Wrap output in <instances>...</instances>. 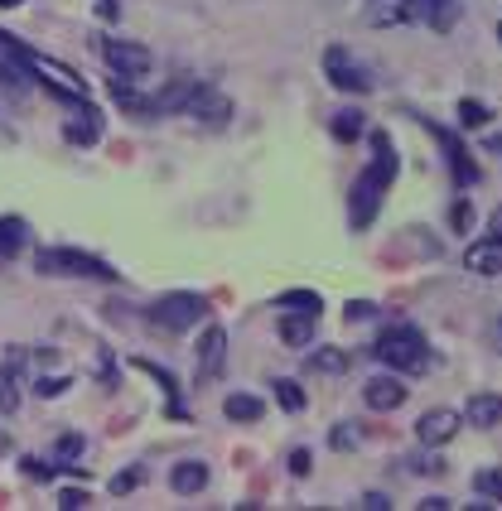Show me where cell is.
Returning a JSON list of instances; mask_svg holds the SVG:
<instances>
[{
    "label": "cell",
    "mask_w": 502,
    "mask_h": 511,
    "mask_svg": "<svg viewBox=\"0 0 502 511\" xmlns=\"http://www.w3.org/2000/svg\"><path fill=\"white\" fill-rule=\"evenodd\" d=\"M20 367H25L20 348H10L5 357H0V415L20 411Z\"/></svg>",
    "instance_id": "13"
},
{
    "label": "cell",
    "mask_w": 502,
    "mask_h": 511,
    "mask_svg": "<svg viewBox=\"0 0 502 511\" xmlns=\"http://www.w3.org/2000/svg\"><path fill=\"white\" fill-rule=\"evenodd\" d=\"M488 236H502V208L488 217Z\"/></svg>",
    "instance_id": "45"
},
{
    "label": "cell",
    "mask_w": 502,
    "mask_h": 511,
    "mask_svg": "<svg viewBox=\"0 0 502 511\" xmlns=\"http://www.w3.org/2000/svg\"><path fill=\"white\" fill-rule=\"evenodd\" d=\"M464 420L478 424V430H493V424H502V396H497V391H478V396H468Z\"/></svg>",
    "instance_id": "19"
},
{
    "label": "cell",
    "mask_w": 502,
    "mask_h": 511,
    "mask_svg": "<svg viewBox=\"0 0 502 511\" xmlns=\"http://www.w3.org/2000/svg\"><path fill=\"white\" fill-rule=\"evenodd\" d=\"M145 478H150V473H145V464H126V468H121V473H116V478L107 483V492H111V497H126V492L145 487Z\"/></svg>",
    "instance_id": "28"
},
{
    "label": "cell",
    "mask_w": 502,
    "mask_h": 511,
    "mask_svg": "<svg viewBox=\"0 0 502 511\" xmlns=\"http://www.w3.org/2000/svg\"><path fill=\"white\" fill-rule=\"evenodd\" d=\"M88 502H92V497H88L82 487H63V492H58V506H63V511H78V506H88Z\"/></svg>",
    "instance_id": "39"
},
{
    "label": "cell",
    "mask_w": 502,
    "mask_h": 511,
    "mask_svg": "<svg viewBox=\"0 0 502 511\" xmlns=\"http://www.w3.org/2000/svg\"><path fill=\"white\" fill-rule=\"evenodd\" d=\"M223 357H227V328L223 323H208L204 338H198V377L223 371Z\"/></svg>",
    "instance_id": "14"
},
{
    "label": "cell",
    "mask_w": 502,
    "mask_h": 511,
    "mask_svg": "<svg viewBox=\"0 0 502 511\" xmlns=\"http://www.w3.org/2000/svg\"><path fill=\"white\" fill-rule=\"evenodd\" d=\"M35 48H25L15 34L0 29V88H10V92H25V88H35Z\"/></svg>",
    "instance_id": "6"
},
{
    "label": "cell",
    "mask_w": 502,
    "mask_h": 511,
    "mask_svg": "<svg viewBox=\"0 0 502 511\" xmlns=\"http://www.w3.org/2000/svg\"><path fill=\"white\" fill-rule=\"evenodd\" d=\"M474 492H478L483 502L502 506V468H478L474 473Z\"/></svg>",
    "instance_id": "29"
},
{
    "label": "cell",
    "mask_w": 502,
    "mask_h": 511,
    "mask_svg": "<svg viewBox=\"0 0 502 511\" xmlns=\"http://www.w3.org/2000/svg\"><path fill=\"white\" fill-rule=\"evenodd\" d=\"M97 15H102V20H116V5L111 0H97Z\"/></svg>",
    "instance_id": "44"
},
{
    "label": "cell",
    "mask_w": 502,
    "mask_h": 511,
    "mask_svg": "<svg viewBox=\"0 0 502 511\" xmlns=\"http://www.w3.org/2000/svg\"><path fill=\"white\" fill-rule=\"evenodd\" d=\"M68 386H73L68 377H39V381H35V391H39V396H44V401H54V396H63V391H68Z\"/></svg>",
    "instance_id": "36"
},
{
    "label": "cell",
    "mask_w": 502,
    "mask_h": 511,
    "mask_svg": "<svg viewBox=\"0 0 502 511\" xmlns=\"http://www.w3.org/2000/svg\"><path fill=\"white\" fill-rule=\"evenodd\" d=\"M286 468H290V478H309V468H314V454H309V449H290Z\"/></svg>",
    "instance_id": "35"
},
{
    "label": "cell",
    "mask_w": 502,
    "mask_h": 511,
    "mask_svg": "<svg viewBox=\"0 0 502 511\" xmlns=\"http://www.w3.org/2000/svg\"><path fill=\"white\" fill-rule=\"evenodd\" d=\"M193 88H198L193 78H174V82H164V88L155 92V111H160V116H174V111L183 116V111H189Z\"/></svg>",
    "instance_id": "20"
},
{
    "label": "cell",
    "mask_w": 502,
    "mask_h": 511,
    "mask_svg": "<svg viewBox=\"0 0 502 511\" xmlns=\"http://www.w3.org/2000/svg\"><path fill=\"white\" fill-rule=\"evenodd\" d=\"M406 464V473H415V478H440V473H449V464L440 454H411V458H401Z\"/></svg>",
    "instance_id": "32"
},
{
    "label": "cell",
    "mask_w": 502,
    "mask_h": 511,
    "mask_svg": "<svg viewBox=\"0 0 502 511\" xmlns=\"http://www.w3.org/2000/svg\"><path fill=\"white\" fill-rule=\"evenodd\" d=\"M329 130L339 135V141H358V135H367V116L358 107H339L329 116Z\"/></svg>",
    "instance_id": "23"
},
{
    "label": "cell",
    "mask_w": 502,
    "mask_h": 511,
    "mask_svg": "<svg viewBox=\"0 0 502 511\" xmlns=\"http://www.w3.org/2000/svg\"><path fill=\"white\" fill-rule=\"evenodd\" d=\"M88 449V439H82L78 430H68V434H58V444H54V464H73V458Z\"/></svg>",
    "instance_id": "33"
},
{
    "label": "cell",
    "mask_w": 502,
    "mask_h": 511,
    "mask_svg": "<svg viewBox=\"0 0 502 511\" xmlns=\"http://www.w3.org/2000/svg\"><path fill=\"white\" fill-rule=\"evenodd\" d=\"M362 506H367V511H387V506H392V497H382V492H367Z\"/></svg>",
    "instance_id": "41"
},
{
    "label": "cell",
    "mask_w": 502,
    "mask_h": 511,
    "mask_svg": "<svg viewBox=\"0 0 502 511\" xmlns=\"http://www.w3.org/2000/svg\"><path fill=\"white\" fill-rule=\"evenodd\" d=\"M314 333H319V314H280V343L286 348H314Z\"/></svg>",
    "instance_id": "16"
},
{
    "label": "cell",
    "mask_w": 502,
    "mask_h": 511,
    "mask_svg": "<svg viewBox=\"0 0 502 511\" xmlns=\"http://www.w3.org/2000/svg\"><path fill=\"white\" fill-rule=\"evenodd\" d=\"M25 242H29V227L20 223V217H0V261H10Z\"/></svg>",
    "instance_id": "25"
},
{
    "label": "cell",
    "mask_w": 502,
    "mask_h": 511,
    "mask_svg": "<svg viewBox=\"0 0 502 511\" xmlns=\"http://www.w3.org/2000/svg\"><path fill=\"white\" fill-rule=\"evenodd\" d=\"M111 97L121 101V111H131V116H141V121H155V97H145L141 88H131V78H116L111 73Z\"/></svg>",
    "instance_id": "17"
},
{
    "label": "cell",
    "mask_w": 502,
    "mask_h": 511,
    "mask_svg": "<svg viewBox=\"0 0 502 511\" xmlns=\"http://www.w3.org/2000/svg\"><path fill=\"white\" fill-rule=\"evenodd\" d=\"M464 270L474 276H502V236H483L464 251Z\"/></svg>",
    "instance_id": "15"
},
{
    "label": "cell",
    "mask_w": 502,
    "mask_h": 511,
    "mask_svg": "<svg viewBox=\"0 0 502 511\" xmlns=\"http://www.w3.org/2000/svg\"><path fill=\"white\" fill-rule=\"evenodd\" d=\"M183 116H193V121H204V126H227L232 121V97L223 88H208V82H198L193 97H189V111Z\"/></svg>",
    "instance_id": "9"
},
{
    "label": "cell",
    "mask_w": 502,
    "mask_h": 511,
    "mask_svg": "<svg viewBox=\"0 0 502 511\" xmlns=\"http://www.w3.org/2000/svg\"><path fill=\"white\" fill-rule=\"evenodd\" d=\"M35 270L39 276H78V280H121V270L111 261L78 246H39L35 251Z\"/></svg>",
    "instance_id": "3"
},
{
    "label": "cell",
    "mask_w": 502,
    "mask_h": 511,
    "mask_svg": "<svg viewBox=\"0 0 502 511\" xmlns=\"http://www.w3.org/2000/svg\"><path fill=\"white\" fill-rule=\"evenodd\" d=\"M449 223H455V232H474V208H468V198H459V203H455Z\"/></svg>",
    "instance_id": "37"
},
{
    "label": "cell",
    "mask_w": 502,
    "mask_h": 511,
    "mask_svg": "<svg viewBox=\"0 0 502 511\" xmlns=\"http://www.w3.org/2000/svg\"><path fill=\"white\" fill-rule=\"evenodd\" d=\"M358 444H362V424H348L343 420L339 430L329 434V449H358Z\"/></svg>",
    "instance_id": "34"
},
{
    "label": "cell",
    "mask_w": 502,
    "mask_h": 511,
    "mask_svg": "<svg viewBox=\"0 0 502 511\" xmlns=\"http://www.w3.org/2000/svg\"><path fill=\"white\" fill-rule=\"evenodd\" d=\"M372 314H377V304H362V299H353L343 318H348V323H362V318H372Z\"/></svg>",
    "instance_id": "40"
},
{
    "label": "cell",
    "mask_w": 502,
    "mask_h": 511,
    "mask_svg": "<svg viewBox=\"0 0 502 511\" xmlns=\"http://www.w3.org/2000/svg\"><path fill=\"white\" fill-rule=\"evenodd\" d=\"M372 357L387 362L392 371H401V377H421V371L430 367V343H425V333L415 328V323H392V328L377 333Z\"/></svg>",
    "instance_id": "2"
},
{
    "label": "cell",
    "mask_w": 502,
    "mask_h": 511,
    "mask_svg": "<svg viewBox=\"0 0 502 511\" xmlns=\"http://www.w3.org/2000/svg\"><path fill=\"white\" fill-rule=\"evenodd\" d=\"M406 381L401 377H367L362 386V401H367V411H396V405H406Z\"/></svg>",
    "instance_id": "12"
},
{
    "label": "cell",
    "mask_w": 502,
    "mask_h": 511,
    "mask_svg": "<svg viewBox=\"0 0 502 511\" xmlns=\"http://www.w3.org/2000/svg\"><path fill=\"white\" fill-rule=\"evenodd\" d=\"M488 338H493V348H497V352H502V314H497V318H493V323H488Z\"/></svg>",
    "instance_id": "42"
},
{
    "label": "cell",
    "mask_w": 502,
    "mask_h": 511,
    "mask_svg": "<svg viewBox=\"0 0 502 511\" xmlns=\"http://www.w3.org/2000/svg\"><path fill=\"white\" fill-rule=\"evenodd\" d=\"M68 468H78V464H44V458H35V454L20 458V473H25V478H35V483H54L58 473H68Z\"/></svg>",
    "instance_id": "27"
},
{
    "label": "cell",
    "mask_w": 502,
    "mask_h": 511,
    "mask_svg": "<svg viewBox=\"0 0 502 511\" xmlns=\"http://www.w3.org/2000/svg\"><path fill=\"white\" fill-rule=\"evenodd\" d=\"M102 58L116 78H145L155 68V54L136 39H102Z\"/></svg>",
    "instance_id": "8"
},
{
    "label": "cell",
    "mask_w": 502,
    "mask_h": 511,
    "mask_svg": "<svg viewBox=\"0 0 502 511\" xmlns=\"http://www.w3.org/2000/svg\"><path fill=\"white\" fill-rule=\"evenodd\" d=\"M415 121H421V126L434 135V141H440L444 160H449V174H455V183H459V189H474V183H478L483 174H478V164H474V155H468V150H464V141H459V135H455V130H444L440 121H430V116H421V111H415Z\"/></svg>",
    "instance_id": "7"
},
{
    "label": "cell",
    "mask_w": 502,
    "mask_h": 511,
    "mask_svg": "<svg viewBox=\"0 0 502 511\" xmlns=\"http://www.w3.org/2000/svg\"><path fill=\"white\" fill-rule=\"evenodd\" d=\"M455 434H459V415L449 411V405H440V411H425L421 420H415V439H421L425 449H444Z\"/></svg>",
    "instance_id": "11"
},
{
    "label": "cell",
    "mask_w": 502,
    "mask_h": 511,
    "mask_svg": "<svg viewBox=\"0 0 502 511\" xmlns=\"http://www.w3.org/2000/svg\"><path fill=\"white\" fill-rule=\"evenodd\" d=\"M324 78H329V88H339L348 97H362V92H372V68H367L348 44H333L324 48Z\"/></svg>",
    "instance_id": "5"
},
{
    "label": "cell",
    "mask_w": 502,
    "mask_h": 511,
    "mask_svg": "<svg viewBox=\"0 0 502 511\" xmlns=\"http://www.w3.org/2000/svg\"><path fill=\"white\" fill-rule=\"evenodd\" d=\"M444 506H449L444 497H421V511H444Z\"/></svg>",
    "instance_id": "43"
},
{
    "label": "cell",
    "mask_w": 502,
    "mask_h": 511,
    "mask_svg": "<svg viewBox=\"0 0 502 511\" xmlns=\"http://www.w3.org/2000/svg\"><path fill=\"white\" fill-rule=\"evenodd\" d=\"M271 391H276V405L280 411H305V391H299V381H290V377H276L271 381Z\"/></svg>",
    "instance_id": "31"
},
{
    "label": "cell",
    "mask_w": 502,
    "mask_h": 511,
    "mask_svg": "<svg viewBox=\"0 0 502 511\" xmlns=\"http://www.w3.org/2000/svg\"><path fill=\"white\" fill-rule=\"evenodd\" d=\"M415 20V5L411 0H372V5H367V25H411Z\"/></svg>",
    "instance_id": "22"
},
{
    "label": "cell",
    "mask_w": 502,
    "mask_h": 511,
    "mask_svg": "<svg viewBox=\"0 0 502 511\" xmlns=\"http://www.w3.org/2000/svg\"><path fill=\"white\" fill-rule=\"evenodd\" d=\"M92 371H97V377H102V386L111 391L116 386V367H111V352L102 348V352H97V362H92Z\"/></svg>",
    "instance_id": "38"
},
{
    "label": "cell",
    "mask_w": 502,
    "mask_h": 511,
    "mask_svg": "<svg viewBox=\"0 0 502 511\" xmlns=\"http://www.w3.org/2000/svg\"><path fill=\"white\" fill-rule=\"evenodd\" d=\"M497 39H502V25H497Z\"/></svg>",
    "instance_id": "48"
},
{
    "label": "cell",
    "mask_w": 502,
    "mask_h": 511,
    "mask_svg": "<svg viewBox=\"0 0 502 511\" xmlns=\"http://www.w3.org/2000/svg\"><path fill=\"white\" fill-rule=\"evenodd\" d=\"M208 314H213L208 299L193 295V289H174V295H164L145 309V318L155 323L160 333H189L193 323H208Z\"/></svg>",
    "instance_id": "4"
},
{
    "label": "cell",
    "mask_w": 502,
    "mask_h": 511,
    "mask_svg": "<svg viewBox=\"0 0 502 511\" xmlns=\"http://www.w3.org/2000/svg\"><path fill=\"white\" fill-rule=\"evenodd\" d=\"M455 116H459V126L464 130H483L493 121V111H488V101H478V97H459V107H455Z\"/></svg>",
    "instance_id": "24"
},
{
    "label": "cell",
    "mask_w": 502,
    "mask_h": 511,
    "mask_svg": "<svg viewBox=\"0 0 502 511\" xmlns=\"http://www.w3.org/2000/svg\"><path fill=\"white\" fill-rule=\"evenodd\" d=\"M280 309H295V314H324V299L314 289H286L280 295Z\"/></svg>",
    "instance_id": "30"
},
{
    "label": "cell",
    "mask_w": 502,
    "mask_h": 511,
    "mask_svg": "<svg viewBox=\"0 0 502 511\" xmlns=\"http://www.w3.org/2000/svg\"><path fill=\"white\" fill-rule=\"evenodd\" d=\"M309 371H319V377H343V371H348V352H343V348H319V352H309Z\"/></svg>",
    "instance_id": "26"
},
{
    "label": "cell",
    "mask_w": 502,
    "mask_h": 511,
    "mask_svg": "<svg viewBox=\"0 0 502 511\" xmlns=\"http://www.w3.org/2000/svg\"><path fill=\"white\" fill-rule=\"evenodd\" d=\"M372 150L377 155L367 160V169L353 179V193H348V227L353 232H367L377 223V213H382V198H387V189L396 183V145H392V135L387 130H372Z\"/></svg>",
    "instance_id": "1"
},
{
    "label": "cell",
    "mask_w": 502,
    "mask_h": 511,
    "mask_svg": "<svg viewBox=\"0 0 502 511\" xmlns=\"http://www.w3.org/2000/svg\"><path fill=\"white\" fill-rule=\"evenodd\" d=\"M170 487L179 497H198V492L208 487V464H198V458H183V464L170 468Z\"/></svg>",
    "instance_id": "18"
},
{
    "label": "cell",
    "mask_w": 502,
    "mask_h": 511,
    "mask_svg": "<svg viewBox=\"0 0 502 511\" xmlns=\"http://www.w3.org/2000/svg\"><path fill=\"white\" fill-rule=\"evenodd\" d=\"M223 415L232 424H256L266 415V401L261 396H251V391H232V396L223 401Z\"/></svg>",
    "instance_id": "21"
},
{
    "label": "cell",
    "mask_w": 502,
    "mask_h": 511,
    "mask_svg": "<svg viewBox=\"0 0 502 511\" xmlns=\"http://www.w3.org/2000/svg\"><path fill=\"white\" fill-rule=\"evenodd\" d=\"M102 130H107L102 111H97L92 101H73V116L63 121V141H68V145H82V150H92L97 141H102Z\"/></svg>",
    "instance_id": "10"
},
{
    "label": "cell",
    "mask_w": 502,
    "mask_h": 511,
    "mask_svg": "<svg viewBox=\"0 0 502 511\" xmlns=\"http://www.w3.org/2000/svg\"><path fill=\"white\" fill-rule=\"evenodd\" d=\"M25 5V0H0V10H20Z\"/></svg>",
    "instance_id": "47"
},
{
    "label": "cell",
    "mask_w": 502,
    "mask_h": 511,
    "mask_svg": "<svg viewBox=\"0 0 502 511\" xmlns=\"http://www.w3.org/2000/svg\"><path fill=\"white\" fill-rule=\"evenodd\" d=\"M488 150H493V155H502V130H497V135H488Z\"/></svg>",
    "instance_id": "46"
}]
</instances>
